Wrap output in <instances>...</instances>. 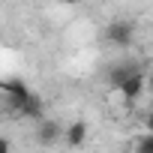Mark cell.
Here are the masks:
<instances>
[{"mask_svg":"<svg viewBox=\"0 0 153 153\" xmlns=\"http://www.w3.org/2000/svg\"><path fill=\"white\" fill-rule=\"evenodd\" d=\"M108 42L111 45H117V48H126L132 39H135V24H129V21H114V24H108Z\"/></svg>","mask_w":153,"mask_h":153,"instance_id":"cell-1","label":"cell"},{"mask_svg":"<svg viewBox=\"0 0 153 153\" xmlns=\"http://www.w3.org/2000/svg\"><path fill=\"white\" fill-rule=\"evenodd\" d=\"M120 87V93H123V99L126 102H135V99H141V93H144V72H132V75H126V78L117 84Z\"/></svg>","mask_w":153,"mask_h":153,"instance_id":"cell-2","label":"cell"},{"mask_svg":"<svg viewBox=\"0 0 153 153\" xmlns=\"http://www.w3.org/2000/svg\"><path fill=\"white\" fill-rule=\"evenodd\" d=\"M87 132H90V126H87V120H72L66 129H63V141H66V147H72V150H78L84 141H87Z\"/></svg>","mask_w":153,"mask_h":153,"instance_id":"cell-3","label":"cell"},{"mask_svg":"<svg viewBox=\"0 0 153 153\" xmlns=\"http://www.w3.org/2000/svg\"><path fill=\"white\" fill-rule=\"evenodd\" d=\"M57 138H63V126L57 123V120H39V129H36V141L42 144V147H51V144H57Z\"/></svg>","mask_w":153,"mask_h":153,"instance_id":"cell-4","label":"cell"},{"mask_svg":"<svg viewBox=\"0 0 153 153\" xmlns=\"http://www.w3.org/2000/svg\"><path fill=\"white\" fill-rule=\"evenodd\" d=\"M3 90H6V96H9V102H12V108H15V111H18V105L33 93V90H30L24 81H18V78H9V81L3 84Z\"/></svg>","mask_w":153,"mask_h":153,"instance_id":"cell-5","label":"cell"},{"mask_svg":"<svg viewBox=\"0 0 153 153\" xmlns=\"http://www.w3.org/2000/svg\"><path fill=\"white\" fill-rule=\"evenodd\" d=\"M18 114H24V117H33V120H42V96L39 93H30L21 105H18Z\"/></svg>","mask_w":153,"mask_h":153,"instance_id":"cell-6","label":"cell"},{"mask_svg":"<svg viewBox=\"0 0 153 153\" xmlns=\"http://www.w3.org/2000/svg\"><path fill=\"white\" fill-rule=\"evenodd\" d=\"M135 153H153V135H141L135 141Z\"/></svg>","mask_w":153,"mask_h":153,"instance_id":"cell-7","label":"cell"},{"mask_svg":"<svg viewBox=\"0 0 153 153\" xmlns=\"http://www.w3.org/2000/svg\"><path fill=\"white\" fill-rule=\"evenodd\" d=\"M0 153H12V141L9 138H0Z\"/></svg>","mask_w":153,"mask_h":153,"instance_id":"cell-8","label":"cell"}]
</instances>
